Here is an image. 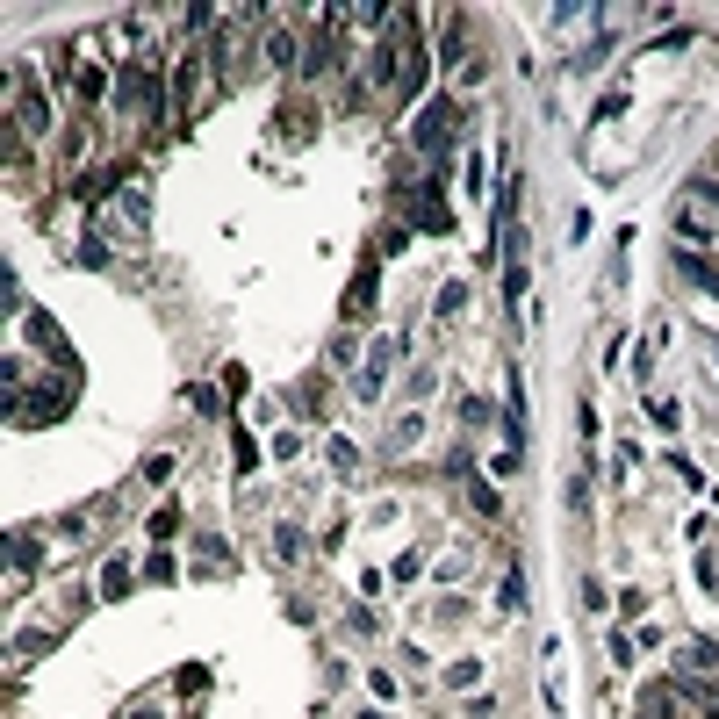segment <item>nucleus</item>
I'll return each instance as SVG.
<instances>
[{
	"mask_svg": "<svg viewBox=\"0 0 719 719\" xmlns=\"http://www.w3.org/2000/svg\"><path fill=\"white\" fill-rule=\"evenodd\" d=\"M676 230H683V237H705V230H719V194H712V180H698V187L683 194V209H676Z\"/></svg>",
	"mask_w": 719,
	"mask_h": 719,
	"instance_id": "1",
	"label": "nucleus"
},
{
	"mask_svg": "<svg viewBox=\"0 0 719 719\" xmlns=\"http://www.w3.org/2000/svg\"><path fill=\"white\" fill-rule=\"evenodd\" d=\"M676 267H683V281H690V288H705V295H719V267H712L705 253H690V245H683V253H676Z\"/></svg>",
	"mask_w": 719,
	"mask_h": 719,
	"instance_id": "2",
	"label": "nucleus"
},
{
	"mask_svg": "<svg viewBox=\"0 0 719 719\" xmlns=\"http://www.w3.org/2000/svg\"><path fill=\"white\" fill-rule=\"evenodd\" d=\"M15 116L30 123V137H44V130H51V108H44V94H37V80L22 87V101H15Z\"/></svg>",
	"mask_w": 719,
	"mask_h": 719,
	"instance_id": "3",
	"label": "nucleus"
},
{
	"mask_svg": "<svg viewBox=\"0 0 719 719\" xmlns=\"http://www.w3.org/2000/svg\"><path fill=\"white\" fill-rule=\"evenodd\" d=\"M381 381H389V346H374V353L360 360V381H353V389H360V396H381Z\"/></svg>",
	"mask_w": 719,
	"mask_h": 719,
	"instance_id": "4",
	"label": "nucleus"
},
{
	"mask_svg": "<svg viewBox=\"0 0 719 719\" xmlns=\"http://www.w3.org/2000/svg\"><path fill=\"white\" fill-rule=\"evenodd\" d=\"M73 94H80V108L101 101V94H108V73H101V65H80V73H73Z\"/></svg>",
	"mask_w": 719,
	"mask_h": 719,
	"instance_id": "5",
	"label": "nucleus"
},
{
	"mask_svg": "<svg viewBox=\"0 0 719 719\" xmlns=\"http://www.w3.org/2000/svg\"><path fill=\"white\" fill-rule=\"evenodd\" d=\"M123 590H130V561H123V554H116V561H108V569H101V597H123Z\"/></svg>",
	"mask_w": 719,
	"mask_h": 719,
	"instance_id": "6",
	"label": "nucleus"
},
{
	"mask_svg": "<svg viewBox=\"0 0 719 719\" xmlns=\"http://www.w3.org/2000/svg\"><path fill=\"white\" fill-rule=\"evenodd\" d=\"M669 712H676L669 690H647V698H640V719H669Z\"/></svg>",
	"mask_w": 719,
	"mask_h": 719,
	"instance_id": "7",
	"label": "nucleus"
},
{
	"mask_svg": "<svg viewBox=\"0 0 719 719\" xmlns=\"http://www.w3.org/2000/svg\"><path fill=\"white\" fill-rule=\"evenodd\" d=\"M647 417H655L662 432H676V403H669V396H647Z\"/></svg>",
	"mask_w": 719,
	"mask_h": 719,
	"instance_id": "8",
	"label": "nucleus"
},
{
	"mask_svg": "<svg viewBox=\"0 0 719 719\" xmlns=\"http://www.w3.org/2000/svg\"><path fill=\"white\" fill-rule=\"evenodd\" d=\"M467 490H475V511H490V518H497V511H504V497H497V490H490V483H467Z\"/></svg>",
	"mask_w": 719,
	"mask_h": 719,
	"instance_id": "9",
	"label": "nucleus"
},
{
	"mask_svg": "<svg viewBox=\"0 0 719 719\" xmlns=\"http://www.w3.org/2000/svg\"><path fill=\"white\" fill-rule=\"evenodd\" d=\"M475 676H483V662H453V669H446V683H453V690H467Z\"/></svg>",
	"mask_w": 719,
	"mask_h": 719,
	"instance_id": "10",
	"label": "nucleus"
},
{
	"mask_svg": "<svg viewBox=\"0 0 719 719\" xmlns=\"http://www.w3.org/2000/svg\"><path fill=\"white\" fill-rule=\"evenodd\" d=\"M267 51H274V65H288V58H295V44H288V30H267Z\"/></svg>",
	"mask_w": 719,
	"mask_h": 719,
	"instance_id": "11",
	"label": "nucleus"
},
{
	"mask_svg": "<svg viewBox=\"0 0 719 719\" xmlns=\"http://www.w3.org/2000/svg\"><path fill=\"white\" fill-rule=\"evenodd\" d=\"M8 547H15V569H37V540H30V533H15Z\"/></svg>",
	"mask_w": 719,
	"mask_h": 719,
	"instance_id": "12",
	"label": "nucleus"
},
{
	"mask_svg": "<svg viewBox=\"0 0 719 719\" xmlns=\"http://www.w3.org/2000/svg\"><path fill=\"white\" fill-rule=\"evenodd\" d=\"M518 604H526V576L511 569V576H504V612H518Z\"/></svg>",
	"mask_w": 719,
	"mask_h": 719,
	"instance_id": "13",
	"label": "nucleus"
},
{
	"mask_svg": "<svg viewBox=\"0 0 719 719\" xmlns=\"http://www.w3.org/2000/svg\"><path fill=\"white\" fill-rule=\"evenodd\" d=\"M712 374H719V338H712Z\"/></svg>",
	"mask_w": 719,
	"mask_h": 719,
	"instance_id": "14",
	"label": "nucleus"
}]
</instances>
